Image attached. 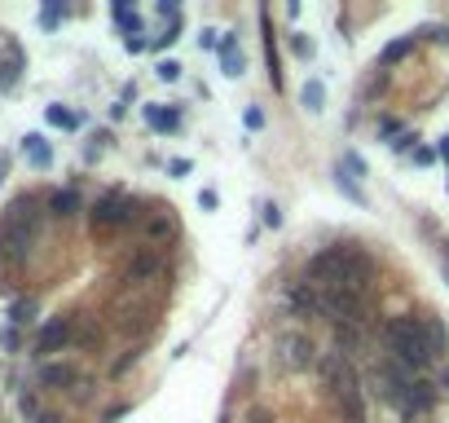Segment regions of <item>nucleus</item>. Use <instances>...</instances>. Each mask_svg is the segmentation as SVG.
I'll list each match as a JSON object with an SVG mask.
<instances>
[{"label": "nucleus", "instance_id": "423d86ee", "mask_svg": "<svg viewBox=\"0 0 449 423\" xmlns=\"http://www.w3.org/2000/svg\"><path fill=\"white\" fill-rule=\"evenodd\" d=\"M132 199L128 194H106L102 203L93 207V225H102V230H110V225H124V221H132Z\"/></svg>", "mask_w": 449, "mask_h": 423}, {"label": "nucleus", "instance_id": "9b49d317", "mask_svg": "<svg viewBox=\"0 0 449 423\" xmlns=\"http://www.w3.org/2000/svg\"><path fill=\"white\" fill-rule=\"evenodd\" d=\"M22 150H27V159H31L36 168H48V164H53V150H48V141H44V137H36V133L22 141Z\"/></svg>", "mask_w": 449, "mask_h": 423}, {"label": "nucleus", "instance_id": "0eeeda50", "mask_svg": "<svg viewBox=\"0 0 449 423\" xmlns=\"http://www.w3.org/2000/svg\"><path fill=\"white\" fill-rule=\"evenodd\" d=\"M66 339H71V318H53L48 327L40 331V353H58L66 349Z\"/></svg>", "mask_w": 449, "mask_h": 423}, {"label": "nucleus", "instance_id": "bb28decb", "mask_svg": "<svg viewBox=\"0 0 449 423\" xmlns=\"http://www.w3.org/2000/svg\"><path fill=\"white\" fill-rule=\"evenodd\" d=\"M198 207H207V212H212V207H216V194H212V190H203V194H198Z\"/></svg>", "mask_w": 449, "mask_h": 423}, {"label": "nucleus", "instance_id": "20e7f679", "mask_svg": "<svg viewBox=\"0 0 449 423\" xmlns=\"http://www.w3.org/2000/svg\"><path fill=\"white\" fill-rule=\"evenodd\" d=\"M322 375L330 379V388H335V397L348 405V415H361V393H357V375H353V366L344 362V353H326L322 357Z\"/></svg>", "mask_w": 449, "mask_h": 423}, {"label": "nucleus", "instance_id": "cd10ccee", "mask_svg": "<svg viewBox=\"0 0 449 423\" xmlns=\"http://www.w3.org/2000/svg\"><path fill=\"white\" fill-rule=\"evenodd\" d=\"M441 155H445V168H449V137L441 141Z\"/></svg>", "mask_w": 449, "mask_h": 423}, {"label": "nucleus", "instance_id": "b1692460", "mask_svg": "<svg viewBox=\"0 0 449 423\" xmlns=\"http://www.w3.org/2000/svg\"><path fill=\"white\" fill-rule=\"evenodd\" d=\"M198 44H203V48H221V31H203Z\"/></svg>", "mask_w": 449, "mask_h": 423}, {"label": "nucleus", "instance_id": "f8f14e48", "mask_svg": "<svg viewBox=\"0 0 449 423\" xmlns=\"http://www.w3.org/2000/svg\"><path fill=\"white\" fill-rule=\"evenodd\" d=\"M145 119H150V128H159V133H172L181 124L176 110H163V106H145Z\"/></svg>", "mask_w": 449, "mask_h": 423}, {"label": "nucleus", "instance_id": "f03ea898", "mask_svg": "<svg viewBox=\"0 0 449 423\" xmlns=\"http://www.w3.org/2000/svg\"><path fill=\"white\" fill-rule=\"evenodd\" d=\"M384 344H388V357L401 362L405 370H427L436 357H431L427 339H423V322L419 318H392L384 322Z\"/></svg>", "mask_w": 449, "mask_h": 423}, {"label": "nucleus", "instance_id": "1a4fd4ad", "mask_svg": "<svg viewBox=\"0 0 449 423\" xmlns=\"http://www.w3.org/2000/svg\"><path fill=\"white\" fill-rule=\"evenodd\" d=\"M40 379H44V388H71V384H79L75 379V366H66V362H48L40 370Z\"/></svg>", "mask_w": 449, "mask_h": 423}, {"label": "nucleus", "instance_id": "c85d7f7f", "mask_svg": "<svg viewBox=\"0 0 449 423\" xmlns=\"http://www.w3.org/2000/svg\"><path fill=\"white\" fill-rule=\"evenodd\" d=\"M445 273H449V247H445Z\"/></svg>", "mask_w": 449, "mask_h": 423}, {"label": "nucleus", "instance_id": "6ab92c4d", "mask_svg": "<svg viewBox=\"0 0 449 423\" xmlns=\"http://www.w3.org/2000/svg\"><path fill=\"white\" fill-rule=\"evenodd\" d=\"M335 344L339 349H361V331L357 327H335Z\"/></svg>", "mask_w": 449, "mask_h": 423}, {"label": "nucleus", "instance_id": "412c9836", "mask_svg": "<svg viewBox=\"0 0 449 423\" xmlns=\"http://www.w3.org/2000/svg\"><path fill=\"white\" fill-rule=\"evenodd\" d=\"M31 313H36V300H18V304L9 308V318H13V322H27Z\"/></svg>", "mask_w": 449, "mask_h": 423}, {"label": "nucleus", "instance_id": "9d476101", "mask_svg": "<svg viewBox=\"0 0 449 423\" xmlns=\"http://www.w3.org/2000/svg\"><path fill=\"white\" fill-rule=\"evenodd\" d=\"M159 269H163V260H159L155 252H141V256L128 265V282H145V278H155Z\"/></svg>", "mask_w": 449, "mask_h": 423}, {"label": "nucleus", "instance_id": "6e6552de", "mask_svg": "<svg viewBox=\"0 0 449 423\" xmlns=\"http://www.w3.org/2000/svg\"><path fill=\"white\" fill-rule=\"evenodd\" d=\"M221 67H225L229 79H238V75L247 71V58H242V48L234 44V36H225V40H221Z\"/></svg>", "mask_w": 449, "mask_h": 423}, {"label": "nucleus", "instance_id": "aec40b11", "mask_svg": "<svg viewBox=\"0 0 449 423\" xmlns=\"http://www.w3.org/2000/svg\"><path fill=\"white\" fill-rule=\"evenodd\" d=\"M48 124H58V128H75L79 119L71 115V110H62V106H48Z\"/></svg>", "mask_w": 449, "mask_h": 423}, {"label": "nucleus", "instance_id": "f3484780", "mask_svg": "<svg viewBox=\"0 0 449 423\" xmlns=\"http://www.w3.org/2000/svg\"><path fill=\"white\" fill-rule=\"evenodd\" d=\"M115 18H119V27L128 31V40H132V36H137V31H141V18H137V13H132L128 5H115Z\"/></svg>", "mask_w": 449, "mask_h": 423}, {"label": "nucleus", "instance_id": "ddd939ff", "mask_svg": "<svg viewBox=\"0 0 449 423\" xmlns=\"http://www.w3.org/2000/svg\"><path fill=\"white\" fill-rule=\"evenodd\" d=\"M419 322H423V339H427V349H431V357H436V353L445 349V339H449V335H445V327H441L436 318H419Z\"/></svg>", "mask_w": 449, "mask_h": 423}, {"label": "nucleus", "instance_id": "f257e3e1", "mask_svg": "<svg viewBox=\"0 0 449 423\" xmlns=\"http://www.w3.org/2000/svg\"><path fill=\"white\" fill-rule=\"evenodd\" d=\"M308 282L313 287H348V291H357V296H365L370 282H375V260L365 252H357V247H330L322 256H313Z\"/></svg>", "mask_w": 449, "mask_h": 423}, {"label": "nucleus", "instance_id": "a878e982", "mask_svg": "<svg viewBox=\"0 0 449 423\" xmlns=\"http://www.w3.org/2000/svg\"><path fill=\"white\" fill-rule=\"evenodd\" d=\"M295 53H299V58H313V40H304V36H295Z\"/></svg>", "mask_w": 449, "mask_h": 423}, {"label": "nucleus", "instance_id": "7ed1b4c3", "mask_svg": "<svg viewBox=\"0 0 449 423\" xmlns=\"http://www.w3.org/2000/svg\"><path fill=\"white\" fill-rule=\"evenodd\" d=\"M31 238H36V199H18L5 212V221H0V256L22 260Z\"/></svg>", "mask_w": 449, "mask_h": 423}, {"label": "nucleus", "instance_id": "393cba45", "mask_svg": "<svg viewBox=\"0 0 449 423\" xmlns=\"http://www.w3.org/2000/svg\"><path fill=\"white\" fill-rule=\"evenodd\" d=\"M264 225H282V212H278V203H264Z\"/></svg>", "mask_w": 449, "mask_h": 423}, {"label": "nucleus", "instance_id": "39448f33", "mask_svg": "<svg viewBox=\"0 0 449 423\" xmlns=\"http://www.w3.org/2000/svg\"><path fill=\"white\" fill-rule=\"evenodd\" d=\"M278 362L287 366V370H308L313 362H318V353H313V344L304 335H295V331H287V335H278Z\"/></svg>", "mask_w": 449, "mask_h": 423}, {"label": "nucleus", "instance_id": "5701e85b", "mask_svg": "<svg viewBox=\"0 0 449 423\" xmlns=\"http://www.w3.org/2000/svg\"><path fill=\"white\" fill-rule=\"evenodd\" d=\"M58 18H62V9H58V5H48V9L40 13V22H44V27H58Z\"/></svg>", "mask_w": 449, "mask_h": 423}, {"label": "nucleus", "instance_id": "2eb2a0df", "mask_svg": "<svg viewBox=\"0 0 449 423\" xmlns=\"http://www.w3.org/2000/svg\"><path fill=\"white\" fill-rule=\"evenodd\" d=\"M18 71H22V53H18V48H9V58L0 62V89H9L13 79H18Z\"/></svg>", "mask_w": 449, "mask_h": 423}, {"label": "nucleus", "instance_id": "dca6fc26", "mask_svg": "<svg viewBox=\"0 0 449 423\" xmlns=\"http://www.w3.org/2000/svg\"><path fill=\"white\" fill-rule=\"evenodd\" d=\"M299 102H304L308 110H322V102H326V89H322V79H308V84H304V93H299Z\"/></svg>", "mask_w": 449, "mask_h": 423}, {"label": "nucleus", "instance_id": "a211bd4d", "mask_svg": "<svg viewBox=\"0 0 449 423\" xmlns=\"http://www.w3.org/2000/svg\"><path fill=\"white\" fill-rule=\"evenodd\" d=\"M410 48H414V36H405V40H396V44H388V48H384V62H388V67H392V62H401V58L410 53Z\"/></svg>", "mask_w": 449, "mask_h": 423}, {"label": "nucleus", "instance_id": "4468645a", "mask_svg": "<svg viewBox=\"0 0 449 423\" xmlns=\"http://www.w3.org/2000/svg\"><path fill=\"white\" fill-rule=\"evenodd\" d=\"M75 207H79V199H75V190H58L53 199H48V212H53V216H71Z\"/></svg>", "mask_w": 449, "mask_h": 423}, {"label": "nucleus", "instance_id": "4be33fe9", "mask_svg": "<svg viewBox=\"0 0 449 423\" xmlns=\"http://www.w3.org/2000/svg\"><path fill=\"white\" fill-rule=\"evenodd\" d=\"M155 75L172 84V79H181V62H159V71H155Z\"/></svg>", "mask_w": 449, "mask_h": 423}]
</instances>
